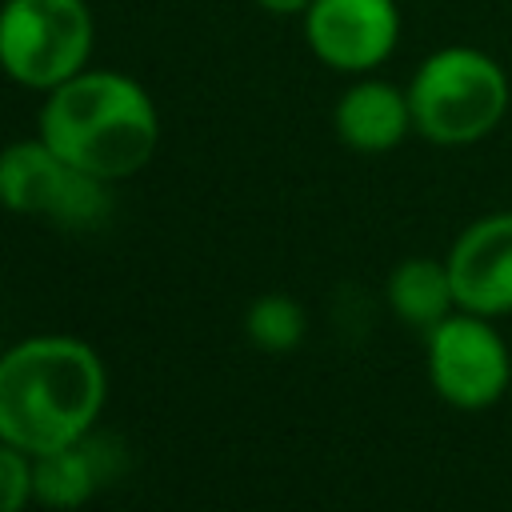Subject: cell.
<instances>
[{
	"instance_id": "obj_8",
	"label": "cell",
	"mask_w": 512,
	"mask_h": 512,
	"mask_svg": "<svg viewBox=\"0 0 512 512\" xmlns=\"http://www.w3.org/2000/svg\"><path fill=\"white\" fill-rule=\"evenodd\" d=\"M448 276L464 312H512V212H488L472 220L448 252Z\"/></svg>"
},
{
	"instance_id": "obj_12",
	"label": "cell",
	"mask_w": 512,
	"mask_h": 512,
	"mask_svg": "<svg viewBox=\"0 0 512 512\" xmlns=\"http://www.w3.org/2000/svg\"><path fill=\"white\" fill-rule=\"evenodd\" d=\"M304 328H308L304 308L292 296H280V292H268V296L252 300L248 312H244V332L264 352H292L304 340Z\"/></svg>"
},
{
	"instance_id": "obj_10",
	"label": "cell",
	"mask_w": 512,
	"mask_h": 512,
	"mask_svg": "<svg viewBox=\"0 0 512 512\" xmlns=\"http://www.w3.org/2000/svg\"><path fill=\"white\" fill-rule=\"evenodd\" d=\"M332 124L352 152H368V156L392 152L408 132H416L408 92L388 80H356L352 88H344V96L336 100Z\"/></svg>"
},
{
	"instance_id": "obj_4",
	"label": "cell",
	"mask_w": 512,
	"mask_h": 512,
	"mask_svg": "<svg viewBox=\"0 0 512 512\" xmlns=\"http://www.w3.org/2000/svg\"><path fill=\"white\" fill-rule=\"evenodd\" d=\"M96 24L84 0H4L0 68L20 88L52 92L88 68Z\"/></svg>"
},
{
	"instance_id": "obj_7",
	"label": "cell",
	"mask_w": 512,
	"mask_h": 512,
	"mask_svg": "<svg viewBox=\"0 0 512 512\" xmlns=\"http://www.w3.org/2000/svg\"><path fill=\"white\" fill-rule=\"evenodd\" d=\"M304 40L336 72H372L400 44V8L396 0H312Z\"/></svg>"
},
{
	"instance_id": "obj_9",
	"label": "cell",
	"mask_w": 512,
	"mask_h": 512,
	"mask_svg": "<svg viewBox=\"0 0 512 512\" xmlns=\"http://www.w3.org/2000/svg\"><path fill=\"white\" fill-rule=\"evenodd\" d=\"M120 444L104 432H88L76 444L32 456V500L52 512L84 508L100 484H108L120 468Z\"/></svg>"
},
{
	"instance_id": "obj_14",
	"label": "cell",
	"mask_w": 512,
	"mask_h": 512,
	"mask_svg": "<svg viewBox=\"0 0 512 512\" xmlns=\"http://www.w3.org/2000/svg\"><path fill=\"white\" fill-rule=\"evenodd\" d=\"M256 4L264 12H272V16H304L312 0H256Z\"/></svg>"
},
{
	"instance_id": "obj_3",
	"label": "cell",
	"mask_w": 512,
	"mask_h": 512,
	"mask_svg": "<svg viewBox=\"0 0 512 512\" xmlns=\"http://www.w3.org/2000/svg\"><path fill=\"white\" fill-rule=\"evenodd\" d=\"M404 92L412 108V128L440 148H464L484 140L500 128L512 100L504 64L472 44H444L428 52Z\"/></svg>"
},
{
	"instance_id": "obj_6",
	"label": "cell",
	"mask_w": 512,
	"mask_h": 512,
	"mask_svg": "<svg viewBox=\"0 0 512 512\" xmlns=\"http://www.w3.org/2000/svg\"><path fill=\"white\" fill-rule=\"evenodd\" d=\"M428 380L452 408L480 412L496 404L512 380V360L492 316L456 308L440 320L428 332Z\"/></svg>"
},
{
	"instance_id": "obj_11",
	"label": "cell",
	"mask_w": 512,
	"mask_h": 512,
	"mask_svg": "<svg viewBox=\"0 0 512 512\" xmlns=\"http://www.w3.org/2000/svg\"><path fill=\"white\" fill-rule=\"evenodd\" d=\"M388 304L404 324L428 336L440 320H448L460 308L448 276V260H428V256L400 260L388 276Z\"/></svg>"
},
{
	"instance_id": "obj_2",
	"label": "cell",
	"mask_w": 512,
	"mask_h": 512,
	"mask_svg": "<svg viewBox=\"0 0 512 512\" xmlns=\"http://www.w3.org/2000/svg\"><path fill=\"white\" fill-rule=\"evenodd\" d=\"M40 140L96 180L136 176L160 144V112L140 80L112 68H84L44 92Z\"/></svg>"
},
{
	"instance_id": "obj_13",
	"label": "cell",
	"mask_w": 512,
	"mask_h": 512,
	"mask_svg": "<svg viewBox=\"0 0 512 512\" xmlns=\"http://www.w3.org/2000/svg\"><path fill=\"white\" fill-rule=\"evenodd\" d=\"M32 500V456L0 440V512H24Z\"/></svg>"
},
{
	"instance_id": "obj_1",
	"label": "cell",
	"mask_w": 512,
	"mask_h": 512,
	"mask_svg": "<svg viewBox=\"0 0 512 512\" xmlns=\"http://www.w3.org/2000/svg\"><path fill=\"white\" fill-rule=\"evenodd\" d=\"M104 400V360L80 336H28L0 356V440L28 456L84 440Z\"/></svg>"
},
{
	"instance_id": "obj_5",
	"label": "cell",
	"mask_w": 512,
	"mask_h": 512,
	"mask_svg": "<svg viewBox=\"0 0 512 512\" xmlns=\"http://www.w3.org/2000/svg\"><path fill=\"white\" fill-rule=\"evenodd\" d=\"M0 208L16 216H40L60 228H96L112 212V192L108 180L68 164L36 136L0 152Z\"/></svg>"
}]
</instances>
